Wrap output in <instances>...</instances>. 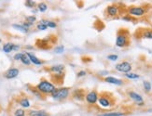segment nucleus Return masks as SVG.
I'll return each mask as SVG.
<instances>
[{
	"label": "nucleus",
	"mask_w": 152,
	"mask_h": 116,
	"mask_svg": "<svg viewBox=\"0 0 152 116\" xmlns=\"http://www.w3.org/2000/svg\"><path fill=\"white\" fill-rule=\"evenodd\" d=\"M125 77H126L127 79H130V80H136V79H139L140 78V75L137 74V73H126L124 74Z\"/></svg>",
	"instance_id": "obj_20"
},
{
	"label": "nucleus",
	"mask_w": 152,
	"mask_h": 116,
	"mask_svg": "<svg viewBox=\"0 0 152 116\" xmlns=\"http://www.w3.org/2000/svg\"><path fill=\"white\" fill-rule=\"evenodd\" d=\"M86 72L85 71H79V72L77 73V77H83V76H86Z\"/></svg>",
	"instance_id": "obj_34"
},
{
	"label": "nucleus",
	"mask_w": 152,
	"mask_h": 116,
	"mask_svg": "<svg viewBox=\"0 0 152 116\" xmlns=\"http://www.w3.org/2000/svg\"><path fill=\"white\" fill-rule=\"evenodd\" d=\"M23 55V53H17V54H15L14 55V60L15 61H21Z\"/></svg>",
	"instance_id": "obj_32"
},
{
	"label": "nucleus",
	"mask_w": 152,
	"mask_h": 116,
	"mask_svg": "<svg viewBox=\"0 0 152 116\" xmlns=\"http://www.w3.org/2000/svg\"><path fill=\"white\" fill-rule=\"evenodd\" d=\"M70 93L69 87H62V88H56L54 92L51 94V97L56 100H64L68 98Z\"/></svg>",
	"instance_id": "obj_3"
},
{
	"label": "nucleus",
	"mask_w": 152,
	"mask_h": 116,
	"mask_svg": "<svg viewBox=\"0 0 152 116\" xmlns=\"http://www.w3.org/2000/svg\"><path fill=\"white\" fill-rule=\"evenodd\" d=\"M151 31H152V25H151Z\"/></svg>",
	"instance_id": "obj_36"
},
{
	"label": "nucleus",
	"mask_w": 152,
	"mask_h": 116,
	"mask_svg": "<svg viewBox=\"0 0 152 116\" xmlns=\"http://www.w3.org/2000/svg\"><path fill=\"white\" fill-rule=\"evenodd\" d=\"M123 20H125V21H132V17H131L130 15L124 16V17H123Z\"/></svg>",
	"instance_id": "obj_35"
},
{
	"label": "nucleus",
	"mask_w": 152,
	"mask_h": 116,
	"mask_svg": "<svg viewBox=\"0 0 152 116\" xmlns=\"http://www.w3.org/2000/svg\"><path fill=\"white\" fill-rule=\"evenodd\" d=\"M104 80V82H107L108 84H112V85H116V86L123 85V81L121 79L116 78V77H113V76H105Z\"/></svg>",
	"instance_id": "obj_11"
},
{
	"label": "nucleus",
	"mask_w": 152,
	"mask_h": 116,
	"mask_svg": "<svg viewBox=\"0 0 152 116\" xmlns=\"http://www.w3.org/2000/svg\"><path fill=\"white\" fill-rule=\"evenodd\" d=\"M36 21H37V18L35 16H27V17H26V21L25 22H27L33 24Z\"/></svg>",
	"instance_id": "obj_28"
},
{
	"label": "nucleus",
	"mask_w": 152,
	"mask_h": 116,
	"mask_svg": "<svg viewBox=\"0 0 152 116\" xmlns=\"http://www.w3.org/2000/svg\"><path fill=\"white\" fill-rule=\"evenodd\" d=\"M37 91L42 95H51L56 89L55 86L48 80H42L36 86Z\"/></svg>",
	"instance_id": "obj_1"
},
{
	"label": "nucleus",
	"mask_w": 152,
	"mask_h": 116,
	"mask_svg": "<svg viewBox=\"0 0 152 116\" xmlns=\"http://www.w3.org/2000/svg\"><path fill=\"white\" fill-rule=\"evenodd\" d=\"M142 37L145 39H152V31L151 30H145L142 34Z\"/></svg>",
	"instance_id": "obj_21"
},
{
	"label": "nucleus",
	"mask_w": 152,
	"mask_h": 116,
	"mask_svg": "<svg viewBox=\"0 0 152 116\" xmlns=\"http://www.w3.org/2000/svg\"><path fill=\"white\" fill-rule=\"evenodd\" d=\"M115 68H116V70L118 71V72L126 74V73H129L132 72L133 66H132V64L130 62H128V61H122V62L118 63L117 65L115 66Z\"/></svg>",
	"instance_id": "obj_5"
},
{
	"label": "nucleus",
	"mask_w": 152,
	"mask_h": 116,
	"mask_svg": "<svg viewBox=\"0 0 152 116\" xmlns=\"http://www.w3.org/2000/svg\"><path fill=\"white\" fill-rule=\"evenodd\" d=\"M85 96L84 93H83V90H75L74 93H73V97L74 99H76L77 100H82L83 99H85Z\"/></svg>",
	"instance_id": "obj_14"
},
{
	"label": "nucleus",
	"mask_w": 152,
	"mask_h": 116,
	"mask_svg": "<svg viewBox=\"0 0 152 116\" xmlns=\"http://www.w3.org/2000/svg\"><path fill=\"white\" fill-rule=\"evenodd\" d=\"M130 44V37L128 31L120 30L116 37V46L118 48H126Z\"/></svg>",
	"instance_id": "obj_2"
},
{
	"label": "nucleus",
	"mask_w": 152,
	"mask_h": 116,
	"mask_svg": "<svg viewBox=\"0 0 152 116\" xmlns=\"http://www.w3.org/2000/svg\"><path fill=\"white\" fill-rule=\"evenodd\" d=\"M0 43H1V39H0Z\"/></svg>",
	"instance_id": "obj_37"
},
{
	"label": "nucleus",
	"mask_w": 152,
	"mask_h": 116,
	"mask_svg": "<svg viewBox=\"0 0 152 116\" xmlns=\"http://www.w3.org/2000/svg\"><path fill=\"white\" fill-rule=\"evenodd\" d=\"M37 28L38 30H40V31H45L46 29L48 28V26H47V25H46V24L43 22V21L41 20L40 22H38V24L37 25Z\"/></svg>",
	"instance_id": "obj_25"
},
{
	"label": "nucleus",
	"mask_w": 152,
	"mask_h": 116,
	"mask_svg": "<svg viewBox=\"0 0 152 116\" xmlns=\"http://www.w3.org/2000/svg\"><path fill=\"white\" fill-rule=\"evenodd\" d=\"M50 71L51 73H55V75H62L64 74V65L63 64H58V65H54L50 68Z\"/></svg>",
	"instance_id": "obj_12"
},
{
	"label": "nucleus",
	"mask_w": 152,
	"mask_h": 116,
	"mask_svg": "<svg viewBox=\"0 0 152 116\" xmlns=\"http://www.w3.org/2000/svg\"><path fill=\"white\" fill-rule=\"evenodd\" d=\"M37 8H38V10L40 12H45L46 10L48 9V6L46 5L45 3H39L38 6H37Z\"/></svg>",
	"instance_id": "obj_26"
},
{
	"label": "nucleus",
	"mask_w": 152,
	"mask_h": 116,
	"mask_svg": "<svg viewBox=\"0 0 152 116\" xmlns=\"http://www.w3.org/2000/svg\"><path fill=\"white\" fill-rule=\"evenodd\" d=\"M143 86H144V89H145V91L146 92H150L151 91V83L148 82V81H144L143 82Z\"/></svg>",
	"instance_id": "obj_22"
},
{
	"label": "nucleus",
	"mask_w": 152,
	"mask_h": 116,
	"mask_svg": "<svg viewBox=\"0 0 152 116\" xmlns=\"http://www.w3.org/2000/svg\"><path fill=\"white\" fill-rule=\"evenodd\" d=\"M12 27L14 28V29H16V30H18V31H20V32H22V33H23V34H26V33H28V29H26L25 27H23V24H12Z\"/></svg>",
	"instance_id": "obj_18"
},
{
	"label": "nucleus",
	"mask_w": 152,
	"mask_h": 116,
	"mask_svg": "<svg viewBox=\"0 0 152 116\" xmlns=\"http://www.w3.org/2000/svg\"><path fill=\"white\" fill-rule=\"evenodd\" d=\"M147 9L144 7H136V6H133L128 9V14L130 16H134V17H143L146 14Z\"/></svg>",
	"instance_id": "obj_4"
},
{
	"label": "nucleus",
	"mask_w": 152,
	"mask_h": 116,
	"mask_svg": "<svg viewBox=\"0 0 152 116\" xmlns=\"http://www.w3.org/2000/svg\"><path fill=\"white\" fill-rule=\"evenodd\" d=\"M27 116H49V113L45 111H30Z\"/></svg>",
	"instance_id": "obj_16"
},
{
	"label": "nucleus",
	"mask_w": 152,
	"mask_h": 116,
	"mask_svg": "<svg viewBox=\"0 0 152 116\" xmlns=\"http://www.w3.org/2000/svg\"><path fill=\"white\" fill-rule=\"evenodd\" d=\"M25 6L28 8H33L36 6V2L35 1H32V0H27V1H25Z\"/></svg>",
	"instance_id": "obj_30"
},
{
	"label": "nucleus",
	"mask_w": 152,
	"mask_h": 116,
	"mask_svg": "<svg viewBox=\"0 0 152 116\" xmlns=\"http://www.w3.org/2000/svg\"><path fill=\"white\" fill-rule=\"evenodd\" d=\"M20 71L17 68H10L8 71H6V73H4V76L7 79H14L19 75Z\"/></svg>",
	"instance_id": "obj_9"
},
{
	"label": "nucleus",
	"mask_w": 152,
	"mask_h": 116,
	"mask_svg": "<svg viewBox=\"0 0 152 116\" xmlns=\"http://www.w3.org/2000/svg\"><path fill=\"white\" fill-rule=\"evenodd\" d=\"M43 22L47 25L48 27L50 28H56L57 27V23L55 22H52V21H47V20H42Z\"/></svg>",
	"instance_id": "obj_23"
},
{
	"label": "nucleus",
	"mask_w": 152,
	"mask_h": 116,
	"mask_svg": "<svg viewBox=\"0 0 152 116\" xmlns=\"http://www.w3.org/2000/svg\"><path fill=\"white\" fill-rule=\"evenodd\" d=\"M128 96L130 97V99L134 101V103L136 105L138 106H140V107H143L145 105V102H144V99H143V97L140 95V94H138L134 91H129L128 92Z\"/></svg>",
	"instance_id": "obj_6"
},
{
	"label": "nucleus",
	"mask_w": 152,
	"mask_h": 116,
	"mask_svg": "<svg viewBox=\"0 0 152 116\" xmlns=\"http://www.w3.org/2000/svg\"><path fill=\"white\" fill-rule=\"evenodd\" d=\"M26 54H27V56H28V58H29V60H30L31 63L35 64V65H41V64L43 63L42 61L38 60L37 58L35 55H33L32 53H26Z\"/></svg>",
	"instance_id": "obj_13"
},
{
	"label": "nucleus",
	"mask_w": 152,
	"mask_h": 116,
	"mask_svg": "<svg viewBox=\"0 0 152 116\" xmlns=\"http://www.w3.org/2000/svg\"><path fill=\"white\" fill-rule=\"evenodd\" d=\"M107 59L111 61H116L118 59V56L117 54H110L107 56Z\"/></svg>",
	"instance_id": "obj_29"
},
{
	"label": "nucleus",
	"mask_w": 152,
	"mask_h": 116,
	"mask_svg": "<svg viewBox=\"0 0 152 116\" xmlns=\"http://www.w3.org/2000/svg\"><path fill=\"white\" fill-rule=\"evenodd\" d=\"M98 103H99V105L103 108H110V107L113 106V102H112L111 99L108 98V97L105 96V95L99 97Z\"/></svg>",
	"instance_id": "obj_8"
},
{
	"label": "nucleus",
	"mask_w": 152,
	"mask_h": 116,
	"mask_svg": "<svg viewBox=\"0 0 152 116\" xmlns=\"http://www.w3.org/2000/svg\"><path fill=\"white\" fill-rule=\"evenodd\" d=\"M15 45L12 43H6L3 46V51L5 53H10L12 50H14Z\"/></svg>",
	"instance_id": "obj_15"
},
{
	"label": "nucleus",
	"mask_w": 152,
	"mask_h": 116,
	"mask_svg": "<svg viewBox=\"0 0 152 116\" xmlns=\"http://www.w3.org/2000/svg\"><path fill=\"white\" fill-rule=\"evenodd\" d=\"M125 112H104L100 113L97 116H125Z\"/></svg>",
	"instance_id": "obj_17"
},
{
	"label": "nucleus",
	"mask_w": 152,
	"mask_h": 116,
	"mask_svg": "<svg viewBox=\"0 0 152 116\" xmlns=\"http://www.w3.org/2000/svg\"><path fill=\"white\" fill-rule=\"evenodd\" d=\"M21 61L24 64V65H30L31 64V61L29 60V58L27 56V54H23V57H22V59H21Z\"/></svg>",
	"instance_id": "obj_24"
},
{
	"label": "nucleus",
	"mask_w": 152,
	"mask_h": 116,
	"mask_svg": "<svg viewBox=\"0 0 152 116\" xmlns=\"http://www.w3.org/2000/svg\"><path fill=\"white\" fill-rule=\"evenodd\" d=\"M32 25H33V24H31V23H29V22H24L23 23V26L25 27L26 29H28V30H29V28L32 26Z\"/></svg>",
	"instance_id": "obj_33"
},
{
	"label": "nucleus",
	"mask_w": 152,
	"mask_h": 116,
	"mask_svg": "<svg viewBox=\"0 0 152 116\" xmlns=\"http://www.w3.org/2000/svg\"><path fill=\"white\" fill-rule=\"evenodd\" d=\"M54 51H55V53H57V54H61L64 51V48L63 46H59L54 49Z\"/></svg>",
	"instance_id": "obj_31"
},
{
	"label": "nucleus",
	"mask_w": 152,
	"mask_h": 116,
	"mask_svg": "<svg viewBox=\"0 0 152 116\" xmlns=\"http://www.w3.org/2000/svg\"><path fill=\"white\" fill-rule=\"evenodd\" d=\"M14 116H25V112L23 109H17L14 112Z\"/></svg>",
	"instance_id": "obj_27"
},
{
	"label": "nucleus",
	"mask_w": 152,
	"mask_h": 116,
	"mask_svg": "<svg viewBox=\"0 0 152 116\" xmlns=\"http://www.w3.org/2000/svg\"><path fill=\"white\" fill-rule=\"evenodd\" d=\"M98 99H99V96L97 94V92L95 90H92V91H90L87 95L85 96V99L87 101L89 104L91 105H94L98 102Z\"/></svg>",
	"instance_id": "obj_7"
},
{
	"label": "nucleus",
	"mask_w": 152,
	"mask_h": 116,
	"mask_svg": "<svg viewBox=\"0 0 152 116\" xmlns=\"http://www.w3.org/2000/svg\"><path fill=\"white\" fill-rule=\"evenodd\" d=\"M118 12H120V8L117 5H110L107 8V14L110 17H116Z\"/></svg>",
	"instance_id": "obj_10"
},
{
	"label": "nucleus",
	"mask_w": 152,
	"mask_h": 116,
	"mask_svg": "<svg viewBox=\"0 0 152 116\" xmlns=\"http://www.w3.org/2000/svg\"><path fill=\"white\" fill-rule=\"evenodd\" d=\"M19 103H20V105H21L23 108H25V109H27L30 107V102L28 100V99H26V98H23L19 100Z\"/></svg>",
	"instance_id": "obj_19"
}]
</instances>
